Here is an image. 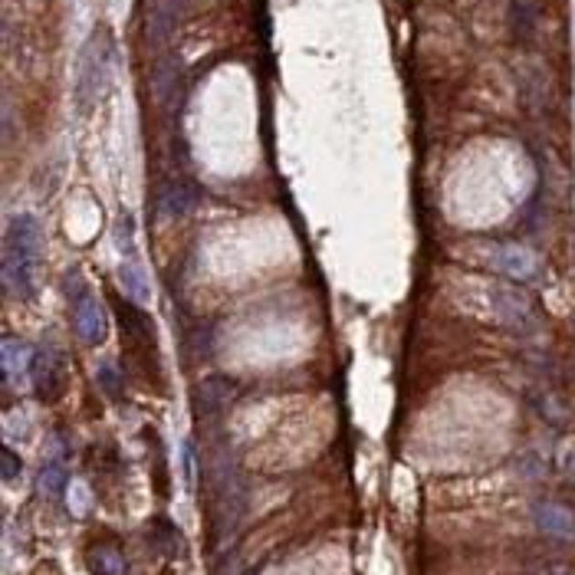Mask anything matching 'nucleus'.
Returning a JSON list of instances; mask_svg holds the SVG:
<instances>
[{
	"instance_id": "1",
	"label": "nucleus",
	"mask_w": 575,
	"mask_h": 575,
	"mask_svg": "<svg viewBox=\"0 0 575 575\" xmlns=\"http://www.w3.org/2000/svg\"><path fill=\"white\" fill-rule=\"evenodd\" d=\"M44 233L34 214H17L4 233V290L17 300H30L36 283Z\"/></svg>"
},
{
	"instance_id": "2",
	"label": "nucleus",
	"mask_w": 575,
	"mask_h": 575,
	"mask_svg": "<svg viewBox=\"0 0 575 575\" xmlns=\"http://www.w3.org/2000/svg\"><path fill=\"white\" fill-rule=\"evenodd\" d=\"M112 34L105 26H99L93 36L83 46V56H79V76H76V105L79 112L86 115L93 112V105L103 99L105 86H109V73H112Z\"/></svg>"
},
{
	"instance_id": "3",
	"label": "nucleus",
	"mask_w": 575,
	"mask_h": 575,
	"mask_svg": "<svg viewBox=\"0 0 575 575\" xmlns=\"http://www.w3.org/2000/svg\"><path fill=\"white\" fill-rule=\"evenodd\" d=\"M30 385H34L36 398L44 404H56L66 395L69 385V365L66 355L56 345H40L34 352V365H30Z\"/></svg>"
},
{
	"instance_id": "4",
	"label": "nucleus",
	"mask_w": 575,
	"mask_h": 575,
	"mask_svg": "<svg viewBox=\"0 0 575 575\" xmlns=\"http://www.w3.org/2000/svg\"><path fill=\"white\" fill-rule=\"evenodd\" d=\"M115 312L122 319V342H129L132 355H145V359H155L158 355V332L155 322L138 302L132 300H115Z\"/></svg>"
},
{
	"instance_id": "5",
	"label": "nucleus",
	"mask_w": 575,
	"mask_h": 575,
	"mask_svg": "<svg viewBox=\"0 0 575 575\" xmlns=\"http://www.w3.org/2000/svg\"><path fill=\"white\" fill-rule=\"evenodd\" d=\"M483 260L490 270L510 276L516 283H530L532 276L540 273V257L523 243H490V247H483Z\"/></svg>"
},
{
	"instance_id": "6",
	"label": "nucleus",
	"mask_w": 575,
	"mask_h": 575,
	"mask_svg": "<svg viewBox=\"0 0 575 575\" xmlns=\"http://www.w3.org/2000/svg\"><path fill=\"white\" fill-rule=\"evenodd\" d=\"M73 329L86 345H103L105 332H109V319H105V306L93 292H83L73 302Z\"/></svg>"
},
{
	"instance_id": "7",
	"label": "nucleus",
	"mask_w": 575,
	"mask_h": 575,
	"mask_svg": "<svg viewBox=\"0 0 575 575\" xmlns=\"http://www.w3.org/2000/svg\"><path fill=\"white\" fill-rule=\"evenodd\" d=\"M532 516H536V526H540L546 536H552V540H559V542L575 540V513L566 507V503L542 500V503H536Z\"/></svg>"
},
{
	"instance_id": "8",
	"label": "nucleus",
	"mask_w": 575,
	"mask_h": 575,
	"mask_svg": "<svg viewBox=\"0 0 575 575\" xmlns=\"http://www.w3.org/2000/svg\"><path fill=\"white\" fill-rule=\"evenodd\" d=\"M198 204V191L184 184V181H168L162 184L155 194V211L164 217V221H174V217L191 214V207Z\"/></svg>"
},
{
	"instance_id": "9",
	"label": "nucleus",
	"mask_w": 575,
	"mask_h": 575,
	"mask_svg": "<svg viewBox=\"0 0 575 575\" xmlns=\"http://www.w3.org/2000/svg\"><path fill=\"white\" fill-rule=\"evenodd\" d=\"M86 562H89V572L93 575H125L129 562H125V552L122 546L112 536L105 540H95L86 552Z\"/></svg>"
},
{
	"instance_id": "10",
	"label": "nucleus",
	"mask_w": 575,
	"mask_h": 575,
	"mask_svg": "<svg viewBox=\"0 0 575 575\" xmlns=\"http://www.w3.org/2000/svg\"><path fill=\"white\" fill-rule=\"evenodd\" d=\"M493 302H497V312L503 316V322H510V326H516V329H532L536 312H532L530 300H526L523 292L497 290L493 292Z\"/></svg>"
},
{
	"instance_id": "11",
	"label": "nucleus",
	"mask_w": 575,
	"mask_h": 575,
	"mask_svg": "<svg viewBox=\"0 0 575 575\" xmlns=\"http://www.w3.org/2000/svg\"><path fill=\"white\" fill-rule=\"evenodd\" d=\"M178 17H181V0H155V4H152V17H148V36H152V44L162 46L164 40L174 34Z\"/></svg>"
},
{
	"instance_id": "12",
	"label": "nucleus",
	"mask_w": 575,
	"mask_h": 575,
	"mask_svg": "<svg viewBox=\"0 0 575 575\" xmlns=\"http://www.w3.org/2000/svg\"><path fill=\"white\" fill-rule=\"evenodd\" d=\"M145 536H148V546L158 552V556H178L181 550V532L172 520H164V516H155V520H148L145 526Z\"/></svg>"
},
{
	"instance_id": "13",
	"label": "nucleus",
	"mask_w": 575,
	"mask_h": 575,
	"mask_svg": "<svg viewBox=\"0 0 575 575\" xmlns=\"http://www.w3.org/2000/svg\"><path fill=\"white\" fill-rule=\"evenodd\" d=\"M34 352L36 349H30V345H26L24 339H17V335H7V339H4V359H0L4 385H7L14 375H20V372H30V365H34Z\"/></svg>"
},
{
	"instance_id": "14",
	"label": "nucleus",
	"mask_w": 575,
	"mask_h": 575,
	"mask_svg": "<svg viewBox=\"0 0 575 575\" xmlns=\"http://www.w3.org/2000/svg\"><path fill=\"white\" fill-rule=\"evenodd\" d=\"M119 283L122 290H125V300L132 302H142L152 296V290H148V280H145V270H142V263H138V257H125L119 266Z\"/></svg>"
},
{
	"instance_id": "15",
	"label": "nucleus",
	"mask_w": 575,
	"mask_h": 575,
	"mask_svg": "<svg viewBox=\"0 0 575 575\" xmlns=\"http://www.w3.org/2000/svg\"><path fill=\"white\" fill-rule=\"evenodd\" d=\"M231 392L233 385L227 382V378H207L204 385H201V411L207 414V418H214L221 408H227L231 404Z\"/></svg>"
},
{
	"instance_id": "16",
	"label": "nucleus",
	"mask_w": 575,
	"mask_h": 575,
	"mask_svg": "<svg viewBox=\"0 0 575 575\" xmlns=\"http://www.w3.org/2000/svg\"><path fill=\"white\" fill-rule=\"evenodd\" d=\"M36 487H40V493H46L50 500H63V493H66V487H69L66 467H63L60 461H46V464L40 467V481H36Z\"/></svg>"
},
{
	"instance_id": "17",
	"label": "nucleus",
	"mask_w": 575,
	"mask_h": 575,
	"mask_svg": "<svg viewBox=\"0 0 575 575\" xmlns=\"http://www.w3.org/2000/svg\"><path fill=\"white\" fill-rule=\"evenodd\" d=\"M99 385H103V392L112 402H122V372H115L112 365H103L99 369Z\"/></svg>"
},
{
	"instance_id": "18",
	"label": "nucleus",
	"mask_w": 575,
	"mask_h": 575,
	"mask_svg": "<svg viewBox=\"0 0 575 575\" xmlns=\"http://www.w3.org/2000/svg\"><path fill=\"white\" fill-rule=\"evenodd\" d=\"M20 471H24V464H20L17 451H14V447H4V451H0V473H4V483L17 481Z\"/></svg>"
}]
</instances>
